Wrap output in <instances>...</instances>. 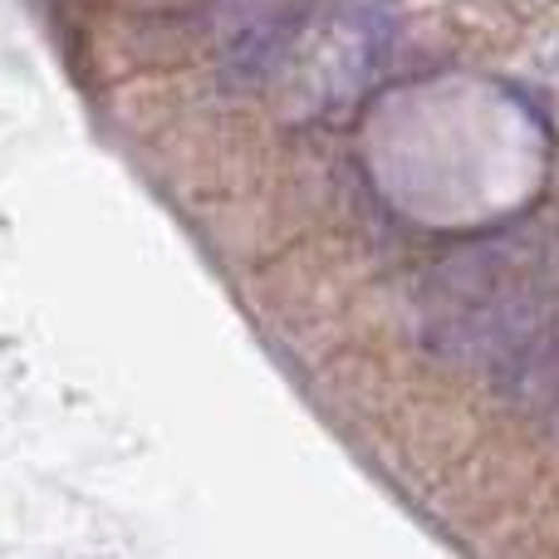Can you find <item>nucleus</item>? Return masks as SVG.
Returning <instances> with one entry per match:
<instances>
[{
  "label": "nucleus",
  "instance_id": "obj_1",
  "mask_svg": "<svg viewBox=\"0 0 559 559\" xmlns=\"http://www.w3.org/2000/svg\"><path fill=\"white\" fill-rule=\"evenodd\" d=\"M559 334V271L545 246L491 236L447 255L423 289L417 338L442 364L496 383L531 364Z\"/></svg>",
  "mask_w": 559,
  "mask_h": 559
},
{
  "label": "nucleus",
  "instance_id": "obj_2",
  "mask_svg": "<svg viewBox=\"0 0 559 559\" xmlns=\"http://www.w3.org/2000/svg\"><path fill=\"white\" fill-rule=\"evenodd\" d=\"M299 20H305L299 0H265V5H255L251 15L231 29V39H226L222 74L241 88L265 84V79L289 59V49H295Z\"/></svg>",
  "mask_w": 559,
  "mask_h": 559
},
{
  "label": "nucleus",
  "instance_id": "obj_3",
  "mask_svg": "<svg viewBox=\"0 0 559 559\" xmlns=\"http://www.w3.org/2000/svg\"><path fill=\"white\" fill-rule=\"evenodd\" d=\"M501 388L525 407V413H535V423H540L545 432L559 437V334L531 358V364L515 368Z\"/></svg>",
  "mask_w": 559,
  "mask_h": 559
}]
</instances>
